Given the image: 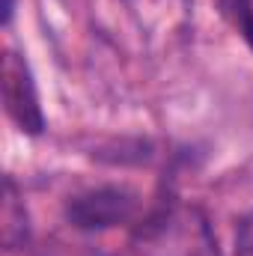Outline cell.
<instances>
[{
    "label": "cell",
    "mask_w": 253,
    "mask_h": 256,
    "mask_svg": "<svg viewBox=\"0 0 253 256\" xmlns=\"http://www.w3.org/2000/svg\"><path fill=\"white\" fill-rule=\"evenodd\" d=\"M0 78H3L0 86H3V104H6L9 120L27 134H39L45 128V116H42L39 92H36L33 74L24 63V57H18L15 51H6Z\"/></svg>",
    "instance_id": "1"
},
{
    "label": "cell",
    "mask_w": 253,
    "mask_h": 256,
    "mask_svg": "<svg viewBox=\"0 0 253 256\" xmlns=\"http://www.w3.org/2000/svg\"><path fill=\"white\" fill-rule=\"evenodd\" d=\"M27 236V218H24V206L18 202V191L12 185V179L3 182V244L12 250L24 242Z\"/></svg>",
    "instance_id": "3"
},
{
    "label": "cell",
    "mask_w": 253,
    "mask_h": 256,
    "mask_svg": "<svg viewBox=\"0 0 253 256\" xmlns=\"http://www.w3.org/2000/svg\"><path fill=\"white\" fill-rule=\"evenodd\" d=\"M12 0H3V21H9V15H12Z\"/></svg>",
    "instance_id": "6"
},
{
    "label": "cell",
    "mask_w": 253,
    "mask_h": 256,
    "mask_svg": "<svg viewBox=\"0 0 253 256\" xmlns=\"http://www.w3.org/2000/svg\"><path fill=\"white\" fill-rule=\"evenodd\" d=\"M134 196L126 188H98V191L78 194L66 206V218L78 230H110L131 220Z\"/></svg>",
    "instance_id": "2"
},
{
    "label": "cell",
    "mask_w": 253,
    "mask_h": 256,
    "mask_svg": "<svg viewBox=\"0 0 253 256\" xmlns=\"http://www.w3.org/2000/svg\"><path fill=\"white\" fill-rule=\"evenodd\" d=\"M232 256H253V212H248L236 230V250Z\"/></svg>",
    "instance_id": "4"
},
{
    "label": "cell",
    "mask_w": 253,
    "mask_h": 256,
    "mask_svg": "<svg viewBox=\"0 0 253 256\" xmlns=\"http://www.w3.org/2000/svg\"><path fill=\"white\" fill-rule=\"evenodd\" d=\"M238 21H242L244 36L250 39V45H253V0H238Z\"/></svg>",
    "instance_id": "5"
}]
</instances>
